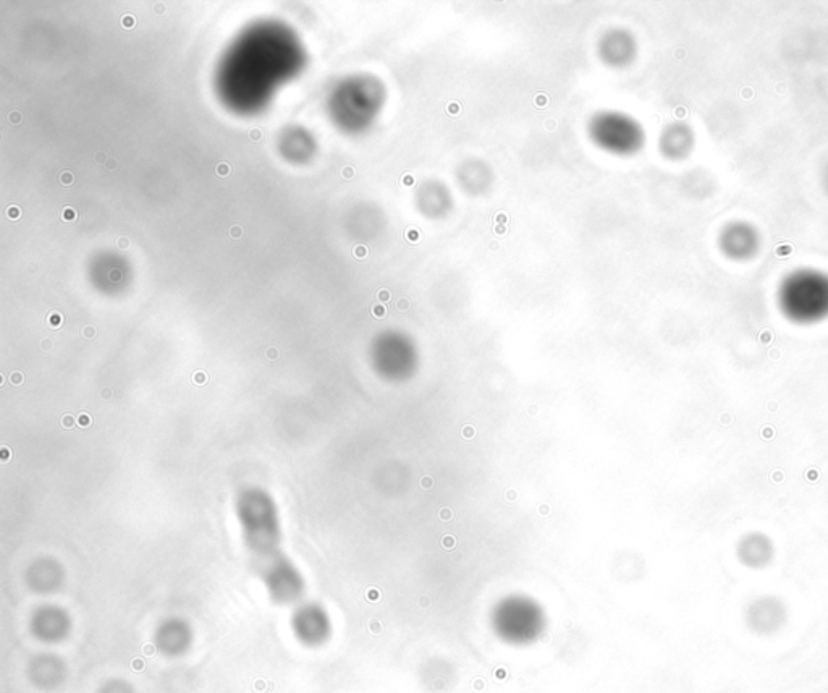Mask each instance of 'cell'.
<instances>
[{
	"label": "cell",
	"mask_w": 828,
	"mask_h": 693,
	"mask_svg": "<svg viewBox=\"0 0 828 693\" xmlns=\"http://www.w3.org/2000/svg\"><path fill=\"white\" fill-rule=\"evenodd\" d=\"M191 638L190 627L183 622L170 621L157 630L156 647L167 658H178L190 648Z\"/></svg>",
	"instance_id": "cell-10"
},
{
	"label": "cell",
	"mask_w": 828,
	"mask_h": 693,
	"mask_svg": "<svg viewBox=\"0 0 828 693\" xmlns=\"http://www.w3.org/2000/svg\"><path fill=\"white\" fill-rule=\"evenodd\" d=\"M458 187L471 196L484 195L494 183V171L489 162L479 158H469L461 162L457 169Z\"/></svg>",
	"instance_id": "cell-8"
},
{
	"label": "cell",
	"mask_w": 828,
	"mask_h": 693,
	"mask_svg": "<svg viewBox=\"0 0 828 693\" xmlns=\"http://www.w3.org/2000/svg\"><path fill=\"white\" fill-rule=\"evenodd\" d=\"M230 235H232V237H235V239H238V237H241V235H243V230H241V227L238 226L232 227V229H230Z\"/></svg>",
	"instance_id": "cell-19"
},
{
	"label": "cell",
	"mask_w": 828,
	"mask_h": 693,
	"mask_svg": "<svg viewBox=\"0 0 828 693\" xmlns=\"http://www.w3.org/2000/svg\"><path fill=\"white\" fill-rule=\"evenodd\" d=\"M114 166H115V162L112 161V159H110L109 164H107V167H109V169H114Z\"/></svg>",
	"instance_id": "cell-23"
},
{
	"label": "cell",
	"mask_w": 828,
	"mask_h": 693,
	"mask_svg": "<svg viewBox=\"0 0 828 693\" xmlns=\"http://www.w3.org/2000/svg\"><path fill=\"white\" fill-rule=\"evenodd\" d=\"M7 214H9L10 219H18V217H20V209H18L17 206H12V208H9V211H7Z\"/></svg>",
	"instance_id": "cell-18"
},
{
	"label": "cell",
	"mask_w": 828,
	"mask_h": 693,
	"mask_svg": "<svg viewBox=\"0 0 828 693\" xmlns=\"http://www.w3.org/2000/svg\"><path fill=\"white\" fill-rule=\"evenodd\" d=\"M698 145V137L688 122L676 120L665 125L659 135V151L670 162H681L691 158Z\"/></svg>",
	"instance_id": "cell-5"
},
{
	"label": "cell",
	"mask_w": 828,
	"mask_h": 693,
	"mask_svg": "<svg viewBox=\"0 0 828 693\" xmlns=\"http://www.w3.org/2000/svg\"><path fill=\"white\" fill-rule=\"evenodd\" d=\"M717 248L720 255L731 263H749L761 255L764 235L748 219H731L723 224L717 234Z\"/></svg>",
	"instance_id": "cell-3"
},
{
	"label": "cell",
	"mask_w": 828,
	"mask_h": 693,
	"mask_svg": "<svg viewBox=\"0 0 828 693\" xmlns=\"http://www.w3.org/2000/svg\"><path fill=\"white\" fill-rule=\"evenodd\" d=\"M75 217H77V214H75V211H73L72 208L65 209V211H64L65 221H73V219H75Z\"/></svg>",
	"instance_id": "cell-17"
},
{
	"label": "cell",
	"mask_w": 828,
	"mask_h": 693,
	"mask_svg": "<svg viewBox=\"0 0 828 693\" xmlns=\"http://www.w3.org/2000/svg\"><path fill=\"white\" fill-rule=\"evenodd\" d=\"M589 140L605 153L630 158L646 146L644 125L633 115L620 111H599L588 122Z\"/></svg>",
	"instance_id": "cell-2"
},
{
	"label": "cell",
	"mask_w": 828,
	"mask_h": 693,
	"mask_svg": "<svg viewBox=\"0 0 828 693\" xmlns=\"http://www.w3.org/2000/svg\"><path fill=\"white\" fill-rule=\"evenodd\" d=\"M740 557L749 567H762L772 557V545L764 535H748L741 541Z\"/></svg>",
	"instance_id": "cell-12"
},
{
	"label": "cell",
	"mask_w": 828,
	"mask_h": 693,
	"mask_svg": "<svg viewBox=\"0 0 828 693\" xmlns=\"http://www.w3.org/2000/svg\"><path fill=\"white\" fill-rule=\"evenodd\" d=\"M250 137L251 140L258 141L261 140L262 135L261 132H259V130H253V132H250Z\"/></svg>",
	"instance_id": "cell-21"
},
{
	"label": "cell",
	"mask_w": 828,
	"mask_h": 693,
	"mask_svg": "<svg viewBox=\"0 0 828 693\" xmlns=\"http://www.w3.org/2000/svg\"><path fill=\"white\" fill-rule=\"evenodd\" d=\"M60 182L64 183V185H72L73 175L70 172H64V174L60 175Z\"/></svg>",
	"instance_id": "cell-16"
},
{
	"label": "cell",
	"mask_w": 828,
	"mask_h": 693,
	"mask_svg": "<svg viewBox=\"0 0 828 693\" xmlns=\"http://www.w3.org/2000/svg\"><path fill=\"white\" fill-rule=\"evenodd\" d=\"M99 693H135L131 689V685L123 681H112L109 684L102 685Z\"/></svg>",
	"instance_id": "cell-13"
},
{
	"label": "cell",
	"mask_w": 828,
	"mask_h": 693,
	"mask_svg": "<svg viewBox=\"0 0 828 693\" xmlns=\"http://www.w3.org/2000/svg\"><path fill=\"white\" fill-rule=\"evenodd\" d=\"M217 172H219V174L222 175V177H224V175L229 174V166H225V164H220V166L217 167Z\"/></svg>",
	"instance_id": "cell-20"
},
{
	"label": "cell",
	"mask_w": 828,
	"mask_h": 693,
	"mask_svg": "<svg viewBox=\"0 0 828 693\" xmlns=\"http://www.w3.org/2000/svg\"><path fill=\"white\" fill-rule=\"evenodd\" d=\"M33 629L36 637L41 638L44 642L55 643L67 637L70 625H68L65 614L57 613V611L51 609V611L39 614L34 619Z\"/></svg>",
	"instance_id": "cell-11"
},
{
	"label": "cell",
	"mask_w": 828,
	"mask_h": 693,
	"mask_svg": "<svg viewBox=\"0 0 828 693\" xmlns=\"http://www.w3.org/2000/svg\"><path fill=\"white\" fill-rule=\"evenodd\" d=\"M293 632L298 642L308 647H316L326 642L327 635H329V622L322 611L308 606V608H301L293 616Z\"/></svg>",
	"instance_id": "cell-7"
},
{
	"label": "cell",
	"mask_w": 828,
	"mask_h": 693,
	"mask_svg": "<svg viewBox=\"0 0 828 693\" xmlns=\"http://www.w3.org/2000/svg\"><path fill=\"white\" fill-rule=\"evenodd\" d=\"M820 187L824 190L825 195L828 196V161L825 162L822 169H820Z\"/></svg>",
	"instance_id": "cell-14"
},
{
	"label": "cell",
	"mask_w": 828,
	"mask_h": 693,
	"mask_svg": "<svg viewBox=\"0 0 828 693\" xmlns=\"http://www.w3.org/2000/svg\"><path fill=\"white\" fill-rule=\"evenodd\" d=\"M414 205L427 219H444L452 213L455 198L442 180H424L414 195Z\"/></svg>",
	"instance_id": "cell-6"
},
{
	"label": "cell",
	"mask_w": 828,
	"mask_h": 693,
	"mask_svg": "<svg viewBox=\"0 0 828 693\" xmlns=\"http://www.w3.org/2000/svg\"><path fill=\"white\" fill-rule=\"evenodd\" d=\"M780 315L796 326H816L828 319V271L796 268L782 277L775 294Z\"/></svg>",
	"instance_id": "cell-1"
},
{
	"label": "cell",
	"mask_w": 828,
	"mask_h": 693,
	"mask_svg": "<svg viewBox=\"0 0 828 693\" xmlns=\"http://www.w3.org/2000/svg\"><path fill=\"white\" fill-rule=\"evenodd\" d=\"M638 54V39L626 28H610L597 43V56L610 69L630 67L638 59Z\"/></svg>",
	"instance_id": "cell-4"
},
{
	"label": "cell",
	"mask_w": 828,
	"mask_h": 693,
	"mask_svg": "<svg viewBox=\"0 0 828 693\" xmlns=\"http://www.w3.org/2000/svg\"><path fill=\"white\" fill-rule=\"evenodd\" d=\"M266 579L272 595L280 601L288 603L301 595L300 575L293 569L292 564L285 561L277 562L267 572Z\"/></svg>",
	"instance_id": "cell-9"
},
{
	"label": "cell",
	"mask_w": 828,
	"mask_h": 693,
	"mask_svg": "<svg viewBox=\"0 0 828 693\" xmlns=\"http://www.w3.org/2000/svg\"><path fill=\"white\" fill-rule=\"evenodd\" d=\"M135 23V17H131V15H125V17L122 18V25L125 26V28H133Z\"/></svg>",
	"instance_id": "cell-15"
},
{
	"label": "cell",
	"mask_w": 828,
	"mask_h": 693,
	"mask_svg": "<svg viewBox=\"0 0 828 693\" xmlns=\"http://www.w3.org/2000/svg\"><path fill=\"white\" fill-rule=\"evenodd\" d=\"M127 245H128L127 240H125V239L120 240V247H127Z\"/></svg>",
	"instance_id": "cell-22"
}]
</instances>
